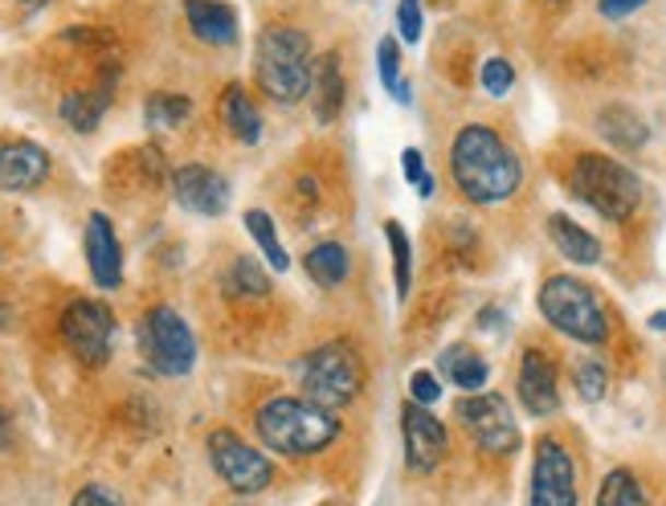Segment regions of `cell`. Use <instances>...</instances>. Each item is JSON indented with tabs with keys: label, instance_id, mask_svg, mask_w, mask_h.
I'll use <instances>...</instances> for the list:
<instances>
[{
	"label": "cell",
	"instance_id": "cell-38",
	"mask_svg": "<svg viewBox=\"0 0 666 506\" xmlns=\"http://www.w3.org/2000/svg\"><path fill=\"white\" fill-rule=\"evenodd\" d=\"M651 327H654V331H666V315H654Z\"/></svg>",
	"mask_w": 666,
	"mask_h": 506
},
{
	"label": "cell",
	"instance_id": "cell-33",
	"mask_svg": "<svg viewBox=\"0 0 666 506\" xmlns=\"http://www.w3.org/2000/svg\"><path fill=\"white\" fill-rule=\"evenodd\" d=\"M409 400H413V404H425V409L442 400V384H437L434 372H413V376H409Z\"/></svg>",
	"mask_w": 666,
	"mask_h": 506
},
{
	"label": "cell",
	"instance_id": "cell-2",
	"mask_svg": "<svg viewBox=\"0 0 666 506\" xmlns=\"http://www.w3.org/2000/svg\"><path fill=\"white\" fill-rule=\"evenodd\" d=\"M315 78V42L291 21H266L254 37V82L266 98L291 107L311 94Z\"/></svg>",
	"mask_w": 666,
	"mask_h": 506
},
{
	"label": "cell",
	"instance_id": "cell-22",
	"mask_svg": "<svg viewBox=\"0 0 666 506\" xmlns=\"http://www.w3.org/2000/svg\"><path fill=\"white\" fill-rule=\"evenodd\" d=\"M437 368H442V376H446L454 388H463V392H482V384L491 376L487 360H482L470 343H449L446 352L437 355Z\"/></svg>",
	"mask_w": 666,
	"mask_h": 506
},
{
	"label": "cell",
	"instance_id": "cell-18",
	"mask_svg": "<svg viewBox=\"0 0 666 506\" xmlns=\"http://www.w3.org/2000/svg\"><path fill=\"white\" fill-rule=\"evenodd\" d=\"M348 103V74H343L340 49H327L324 58H315V78H311V107L319 123H336Z\"/></svg>",
	"mask_w": 666,
	"mask_h": 506
},
{
	"label": "cell",
	"instance_id": "cell-28",
	"mask_svg": "<svg viewBox=\"0 0 666 506\" xmlns=\"http://www.w3.org/2000/svg\"><path fill=\"white\" fill-rule=\"evenodd\" d=\"M385 237H388V249H393V278H397V298H409L413 291V242H409V233L397 225V221H388L385 225Z\"/></svg>",
	"mask_w": 666,
	"mask_h": 506
},
{
	"label": "cell",
	"instance_id": "cell-15",
	"mask_svg": "<svg viewBox=\"0 0 666 506\" xmlns=\"http://www.w3.org/2000/svg\"><path fill=\"white\" fill-rule=\"evenodd\" d=\"M49 152L33 139H4L0 143V192H30L49 176Z\"/></svg>",
	"mask_w": 666,
	"mask_h": 506
},
{
	"label": "cell",
	"instance_id": "cell-4",
	"mask_svg": "<svg viewBox=\"0 0 666 506\" xmlns=\"http://www.w3.org/2000/svg\"><path fill=\"white\" fill-rule=\"evenodd\" d=\"M364 380H369V368H364V360L348 339H327L299 360L303 397L315 400L319 409H331V413L348 409L364 392Z\"/></svg>",
	"mask_w": 666,
	"mask_h": 506
},
{
	"label": "cell",
	"instance_id": "cell-20",
	"mask_svg": "<svg viewBox=\"0 0 666 506\" xmlns=\"http://www.w3.org/2000/svg\"><path fill=\"white\" fill-rule=\"evenodd\" d=\"M548 237L560 249V258H569L573 266H597L601 261V242L589 230H581L573 216L564 213L548 216Z\"/></svg>",
	"mask_w": 666,
	"mask_h": 506
},
{
	"label": "cell",
	"instance_id": "cell-34",
	"mask_svg": "<svg viewBox=\"0 0 666 506\" xmlns=\"http://www.w3.org/2000/svg\"><path fill=\"white\" fill-rule=\"evenodd\" d=\"M401 172L409 185H421L430 172H425V155H421V148H405L401 152Z\"/></svg>",
	"mask_w": 666,
	"mask_h": 506
},
{
	"label": "cell",
	"instance_id": "cell-16",
	"mask_svg": "<svg viewBox=\"0 0 666 506\" xmlns=\"http://www.w3.org/2000/svg\"><path fill=\"white\" fill-rule=\"evenodd\" d=\"M86 266H91V278L103 286V291H115L124 282V249H119V233L107 221V213H91L86 216Z\"/></svg>",
	"mask_w": 666,
	"mask_h": 506
},
{
	"label": "cell",
	"instance_id": "cell-30",
	"mask_svg": "<svg viewBox=\"0 0 666 506\" xmlns=\"http://www.w3.org/2000/svg\"><path fill=\"white\" fill-rule=\"evenodd\" d=\"M573 384H576V397L585 400V404H597V400H605V392H609V372H605L597 360H576Z\"/></svg>",
	"mask_w": 666,
	"mask_h": 506
},
{
	"label": "cell",
	"instance_id": "cell-13",
	"mask_svg": "<svg viewBox=\"0 0 666 506\" xmlns=\"http://www.w3.org/2000/svg\"><path fill=\"white\" fill-rule=\"evenodd\" d=\"M172 197L185 213L221 216L230 209V180L209 164H180L172 168Z\"/></svg>",
	"mask_w": 666,
	"mask_h": 506
},
{
	"label": "cell",
	"instance_id": "cell-21",
	"mask_svg": "<svg viewBox=\"0 0 666 506\" xmlns=\"http://www.w3.org/2000/svg\"><path fill=\"white\" fill-rule=\"evenodd\" d=\"M597 131H601V139H609L614 148H621V152H642L646 139H651V123H646L634 107H605L601 115H597Z\"/></svg>",
	"mask_w": 666,
	"mask_h": 506
},
{
	"label": "cell",
	"instance_id": "cell-9",
	"mask_svg": "<svg viewBox=\"0 0 666 506\" xmlns=\"http://www.w3.org/2000/svg\"><path fill=\"white\" fill-rule=\"evenodd\" d=\"M209 461L233 494H258L274 482V461L230 429L209 433Z\"/></svg>",
	"mask_w": 666,
	"mask_h": 506
},
{
	"label": "cell",
	"instance_id": "cell-1",
	"mask_svg": "<svg viewBox=\"0 0 666 506\" xmlns=\"http://www.w3.org/2000/svg\"><path fill=\"white\" fill-rule=\"evenodd\" d=\"M449 172L454 185L470 204H503L524 185V164L507 148V139L495 127L470 123L454 136L449 148Z\"/></svg>",
	"mask_w": 666,
	"mask_h": 506
},
{
	"label": "cell",
	"instance_id": "cell-25",
	"mask_svg": "<svg viewBox=\"0 0 666 506\" xmlns=\"http://www.w3.org/2000/svg\"><path fill=\"white\" fill-rule=\"evenodd\" d=\"M143 119L155 131H176V127H185L192 119V98L176 91H152L143 98Z\"/></svg>",
	"mask_w": 666,
	"mask_h": 506
},
{
	"label": "cell",
	"instance_id": "cell-6",
	"mask_svg": "<svg viewBox=\"0 0 666 506\" xmlns=\"http://www.w3.org/2000/svg\"><path fill=\"white\" fill-rule=\"evenodd\" d=\"M540 315L560 336L576 339V343H589V348H601L609 339V319H605V307L597 291L589 282H581L573 274H552L540 286Z\"/></svg>",
	"mask_w": 666,
	"mask_h": 506
},
{
	"label": "cell",
	"instance_id": "cell-32",
	"mask_svg": "<svg viewBox=\"0 0 666 506\" xmlns=\"http://www.w3.org/2000/svg\"><path fill=\"white\" fill-rule=\"evenodd\" d=\"M421 0H401L397 4V33H401V42H409V46H418L421 42Z\"/></svg>",
	"mask_w": 666,
	"mask_h": 506
},
{
	"label": "cell",
	"instance_id": "cell-37",
	"mask_svg": "<svg viewBox=\"0 0 666 506\" xmlns=\"http://www.w3.org/2000/svg\"><path fill=\"white\" fill-rule=\"evenodd\" d=\"M9 445H13V425H9V416L0 413V454H4Z\"/></svg>",
	"mask_w": 666,
	"mask_h": 506
},
{
	"label": "cell",
	"instance_id": "cell-7",
	"mask_svg": "<svg viewBox=\"0 0 666 506\" xmlns=\"http://www.w3.org/2000/svg\"><path fill=\"white\" fill-rule=\"evenodd\" d=\"M136 343H140L143 364L155 372V376H168V380H180L192 372L197 364V339L188 331V322L180 319V310L172 307H148L136 322Z\"/></svg>",
	"mask_w": 666,
	"mask_h": 506
},
{
	"label": "cell",
	"instance_id": "cell-3",
	"mask_svg": "<svg viewBox=\"0 0 666 506\" xmlns=\"http://www.w3.org/2000/svg\"><path fill=\"white\" fill-rule=\"evenodd\" d=\"M254 429L282 458H315L336 445L340 416L307 397H270L258 404Z\"/></svg>",
	"mask_w": 666,
	"mask_h": 506
},
{
	"label": "cell",
	"instance_id": "cell-10",
	"mask_svg": "<svg viewBox=\"0 0 666 506\" xmlns=\"http://www.w3.org/2000/svg\"><path fill=\"white\" fill-rule=\"evenodd\" d=\"M458 421L470 433V442L479 445L482 454H491V458L515 454V445H519V425H515L512 404L499 392H470V397H463L458 400Z\"/></svg>",
	"mask_w": 666,
	"mask_h": 506
},
{
	"label": "cell",
	"instance_id": "cell-23",
	"mask_svg": "<svg viewBox=\"0 0 666 506\" xmlns=\"http://www.w3.org/2000/svg\"><path fill=\"white\" fill-rule=\"evenodd\" d=\"M303 270L315 286L324 291H336L343 278H348V249L340 242H315V246L303 254Z\"/></svg>",
	"mask_w": 666,
	"mask_h": 506
},
{
	"label": "cell",
	"instance_id": "cell-36",
	"mask_svg": "<svg viewBox=\"0 0 666 506\" xmlns=\"http://www.w3.org/2000/svg\"><path fill=\"white\" fill-rule=\"evenodd\" d=\"M646 0H597V9H601V16H609V21H626L630 13H638Z\"/></svg>",
	"mask_w": 666,
	"mask_h": 506
},
{
	"label": "cell",
	"instance_id": "cell-29",
	"mask_svg": "<svg viewBox=\"0 0 666 506\" xmlns=\"http://www.w3.org/2000/svg\"><path fill=\"white\" fill-rule=\"evenodd\" d=\"M597 506H646V494L638 486L634 470H609L597 491Z\"/></svg>",
	"mask_w": 666,
	"mask_h": 506
},
{
	"label": "cell",
	"instance_id": "cell-8",
	"mask_svg": "<svg viewBox=\"0 0 666 506\" xmlns=\"http://www.w3.org/2000/svg\"><path fill=\"white\" fill-rule=\"evenodd\" d=\"M58 336L82 368H103L115 348V315L98 298H74L58 319Z\"/></svg>",
	"mask_w": 666,
	"mask_h": 506
},
{
	"label": "cell",
	"instance_id": "cell-27",
	"mask_svg": "<svg viewBox=\"0 0 666 506\" xmlns=\"http://www.w3.org/2000/svg\"><path fill=\"white\" fill-rule=\"evenodd\" d=\"M376 70H381V82H385V91L409 107L413 103V91H409V82L401 74V49H397V37H381V46H376Z\"/></svg>",
	"mask_w": 666,
	"mask_h": 506
},
{
	"label": "cell",
	"instance_id": "cell-35",
	"mask_svg": "<svg viewBox=\"0 0 666 506\" xmlns=\"http://www.w3.org/2000/svg\"><path fill=\"white\" fill-rule=\"evenodd\" d=\"M70 506H124L115 494L107 491V486H82V491L74 494V503Z\"/></svg>",
	"mask_w": 666,
	"mask_h": 506
},
{
	"label": "cell",
	"instance_id": "cell-14",
	"mask_svg": "<svg viewBox=\"0 0 666 506\" xmlns=\"http://www.w3.org/2000/svg\"><path fill=\"white\" fill-rule=\"evenodd\" d=\"M515 392L531 416H552L560 409V372L557 360L540 348H527L519 355V376H515Z\"/></svg>",
	"mask_w": 666,
	"mask_h": 506
},
{
	"label": "cell",
	"instance_id": "cell-19",
	"mask_svg": "<svg viewBox=\"0 0 666 506\" xmlns=\"http://www.w3.org/2000/svg\"><path fill=\"white\" fill-rule=\"evenodd\" d=\"M218 119H221V127H225L237 143H246V148H254V143L262 139V115H258V103L249 98V91L242 86V82H230V86L221 91Z\"/></svg>",
	"mask_w": 666,
	"mask_h": 506
},
{
	"label": "cell",
	"instance_id": "cell-11",
	"mask_svg": "<svg viewBox=\"0 0 666 506\" xmlns=\"http://www.w3.org/2000/svg\"><path fill=\"white\" fill-rule=\"evenodd\" d=\"M527 506H576V466L557 437L536 442L531 458V498Z\"/></svg>",
	"mask_w": 666,
	"mask_h": 506
},
{
	"label": "cell",
	"instance_id": "cell-12",
	"mask_svg": "<svg viewBox=\"0 0 666 506\" xmlns=\"http://www.w3.org/2000/svg\"><path fill=\"white\" fill-rule=\"evenodd\" d=\"M401 437H405V466L413 474H434L437 466L446 461L449 433L425 404H405L401 409Z\"/></svg>",
	"mask_w": 666,
	"mask_h": 506
},
{
	"label": "cell",
	"instance_id": "cell-31",
	"mask_svg": "<svg viewBox=\"0 0 666 506\" xmlns=\"http://www.w3.org/2000/svg\"><path fill=\"white\" fill-rule=\"evenodd\" d=\"M479 82H482V91H487V94H495V98H503V94L512 91V82H515L512 62H507V58H491V62H482Z\"/></svg>",
	"mask_w": 666,
	"mask_h": 506
},
{
	"label": "cell",
	"instance_id": "cell-5",
	"mask_svg": "<svg viewBox=\"0 0 666 506\" xmlns=\"http://www.w3.org/2000/svg\"><path fill=\"white\" fill-rule=\"evenodd\" d=\"M569 185L605 221H630L642 204V180L626 164H618L614 155L601 152L576 155L573 168H569Z\"/></svg>",
	"mask_w": 666,
	"mask_h": 506
},
{
	"label": "cell",
	"instance_id": "cell-17",
	"mask_svg": "<svg viewBox=\"0 0 666 506\" xmlns=\"http://www.w3.org/2000/svg\"><path fill=\"white\" fill-rule=\"evenodd\" d=\"M180 9H185V21L192 37L209 49H233L237 46V9L225 4V0H180Z\"/></svg>",
	"mask_w": 666,
	"mask_h": 506
},
{
	"label": "cell",
	"instance_id": "cell-26",
	"mask_svg": "<svg viewBox=\"0 0 666 506\" xmlns=\"http://www.w3.org/2000/svg\"><path fill=\"white\" fill-rule=\"evenodd\" d=\"M246 233L254 237V246L262 249V258L270 261V270H274V274H287L291 258H287V249L279 246V230H274V221H270V213H266V209H249V213H246Z\"/></svg>",
	"mask_w": 666,
	"mask_h": 506
},
{
	"label": "cell",
	"instance_id": "cell-24",
	"mask_svg": "<svg viewBox=\"0 0 666 506\" xmlns=\"http://www.w3.org/2000/svg\"><path fill=\"white\" fill-rule=\"evenodd\" d=\"M221 291L230 294V298H237V303H249V298H266V294H270V274H266V270L254 258L237 254V258L230 261V270L221 274Z\"/></svg>",
	"mask_w": 666,
	"mask_h": 506
}]
</instances>
